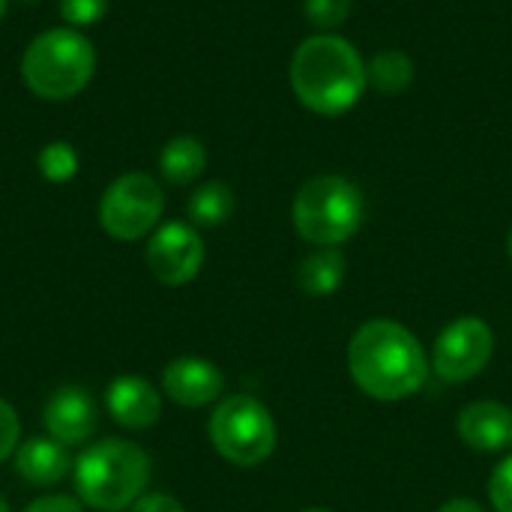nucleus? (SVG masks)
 <instances>
[{"instance_id":"6e6552de","label":"nucleus","mask_w":512,"mask_h":512,"mask_svg":"<svg viewBox=\"0 0 512 512\" xmlns=\"http://www.w3.org/2000/svg\"><path fill=\"white\" fill-rule=\"evenodd\" d=\"M495 357V330L480 315L453 318L432 345L429 369L447 384L474 381Z\"/></svg>"},{"instance_id":"f03ea898","label":"nucleus","mask_w":512,"mask_h":512,"mask_svg":"<svg viewBox=\"0 0 512 512\" xmlns=\"http://www.w3.org/2000/svg\"><path fill=\"white\" fill-rule=\"evenodd\" d=\"M288 78L300 105L321 117L351 111L369 87L363 54L351 39L336 33H315L303 39L291 57Z\"/></svg>"},{"instance_id":"4be33fe9","label":"nucleus","mask_w":512,"mask_h":512,"mask_svg":"<svg viewBox=\"0 0 512 512\" xmlns=\"http://www.w3.org/2000/svg\"><path fill=\"white\" fill-rule=\"evenodd\" d=\"M108 12V0H60V18L66 27H90L102 21Z\"/></svg>"},{"instance_id":"f3484780","label":"nucleus","mask_w":512,"mask_h":512,"mask_svg":"<svg viewBox=\"0 0 512 512\" xmlns=\"http://www.w3.org/2000/svg\"><path fill=\"white\" fill-rule=\"evenodd\" d=\"M234 207H237V198H234V189L222 180H207L201 183L192 195H189V219L201 228H216L222 222H228L234 216Z\"/></svg>"},{"instance_id":"20e7f679","label":"nucleus","mask_w":512,"mask_h":512,"mask_svg":"<svg viewBox=\"0 0 512 512\" xmlns=\"http://www.w3.org/2000/svg\"><path fill=\"white\" fill-rule=\"evenodd\" d=\"M366 219L363 189L342 174H321L306 180L291 204L294 231L315 249L348 243Z\"/></svg>"},{"instance_id":"39448f33","label":"nucleus","mask_w":512,"mask_h":512,"mask_svg":"<svg viewBox=\"0 0 512 512\" xmlns=\"http://www.w3.org/2000/svg\"><path fill=\"white\" fill-rule=\"evenodd\" d=\"M96 72V51L75 27H51L30 39L21 57V78L39 99H72Z\"/></svg>"},{"instance_id":"a211bd4d","label":"nucleus","mask_w":512,"mask_h":512,"mask_svg":"<svg viewBox=\"0 0 512 512\" xmlns=\"http://www.w3.org/2000/svg\"><path fill=\"white\" fill-rule=\"evenodd\" d=\"M369 84L384 93V96H396L405 93L414 81V60L402 51V48H381L369 63Z\"/></svg>"},{"instance_id":"2eb2a0df","label":"nucleus","mask_w":512,"mask_h":512,"mask_svg":"<svg viewBox=\"0 0 512 512\" xmlns=\"http://www.w3.org/2000/svg\"><path fill=\"white\" fill-rule=\"evenodd\" d=\"M345 255L336 246L327 249H315L312 255L303 258V264L297 267V285L303 294L309 297H330L342 288L345 282Z\"/></svg>"},{"instance_id":"b1692460","label":"nucleus","mask_w":512,"mask_h":512,"mask_svg":"<svg viewBox=\"0 0 512 512\" xmlns=\"http://www.w3.org/2000/svg\"><path fill=\"white\" fill-rule=\"evenodd\" d=\"M129 512H186V507L177 501V498H171V495H165V492H144Z\"/></svg>"},{"instance_id":"9d476101","label":"nucleus","mask_w":512,"mask_h":512,"mask_svg":"<svg viewBox=\"0 0 512 512\" xmlns=\"http://www.w3.org/2000/svg\"><path fill=\"white\" fill-rule=\"evenodd\" d=\"M162 393L180 408H204L222 399L225 375L204 357H177L162 369Z\"/></svg>"},{"instance_id":"ddd939ff","label":"nucleus","mask_w":512,"mask_h":512,"mask_svg":"<svg viewBox=\"0 0 512 512\" xmlns=\"http://www.w3.org/2000/svg\"><path fill=\"white\" fill-rule=\"evenodd\" d=\"M105 408L111 420L129 432H141L159 423L162 417V393L138 375H120L105 390Z\"/></svg>"},{"instance_id":"7ed1b4c3","label":"nucleus","mask_w":512,"mask_h":512,"mask_svg":"<svg viewBox=\"0 0 512 512\" xmlns=\"http://www.w3.org/2000/svg\"><path fill=\"white\" fill-rule=\"evenodd\" d=\"M72 477L81 504L96 512H123L150 483V456L132 441L105 438L75 459Z\"/></svg>"},{"instance_id":"dca6fc26","label":"nucleus","mask_w":512,"mask_h":512,"mask_svg":"<svg viewBox=\"0 0 512 512\" xmlns=\"http://www.w3.org/2000/svg\"><path fill=\"white\" fill-rule=\"evenodd\" d=\"M207 168V150L195 135H174L159 153V171L174 186L195 183Z\"/></svg>"},{"instance_id":"0eeeda50","label":"nucleus","mask_w":512,"mask_h":512,"mask_svg":"<svg viewBox=\"0 0 512 512\" xmlns=\"http://www.w3.org/2000/svg\"><path fill=\"white\" fill-rule=\"evenodd\" d=\"M162 210H165L162 186L144 171H129L105 189L99 201V225L105 228L108 237L135 243L159 228Z\"/></svg>"},{"instance_id":"f257e3e1","label":"nucleus","mask_w":512,"mask_h":512,"mask_svg":"<svg viewBox=\"0 0 512 512\" xmlns=\"http://www.w3.org/2000/svg\"><path fill=\"white\" fill-rule=\"evenodd\" d=\"M345 363L357 390L375 402L411 399L432 372L423 342L393 318L363 321L348 342Z\"/></svg>"},{"instance_id":"c756f323","label":"nucleus","mask_w":512,"mask_h":512,"mask_svg":"<svg viewBox=\"0 0 512 512\" xmlns=\"http://www.w3.org/2000/svg\"><path fill=\"white\" fill-rule=\"evenodd\" d=\"M6 3H9V0H0V18L6 15Z\"/></svg>"},{"instance_id":"a878e982","label":"nucleus","mask_w":512,"mask_h":512,"mask_svg":"<svg viewBox=\"0 0 512 512\" xmlns=\"http://www.w3.org/2000/svg\"><path fill=\"white\" fill-rule=\"evenodd\" d=\"M438 512H489L480 501H474V498H450V501H444Z\"/></svg>"},{"instance_id":"7c9ffc66","label":"nucleus","mask_w":512,"mask_h":512,"mask_svg":"<svg viewBox=\"0 0 512 512\" xmlns=\"http://www.w3.org/2000/svg\"><path fill=\"white\" fill-rule=\"evenodd\" d=\"M21 3H39V0H21Z\"/></svg>"},{"instance_id":"aec40b11","label":"nucleus","mask_w":512,"mask_h":512,"mask_svg":"<svg viewBox=\"0 0 512 512\" xmlns=\"http://www.w3.org/2000/svg\"><path fill=\"white\" fill-rule=\"evenodd\" d=\"M303 12L318 30H333L351 15V0H303Z\"/></svg>"},{"instance_id":"4468645a","label":"nucleus","mask_w":512,"mask_h":512,"mask_svg":"<svg viewBox=\"0 0 512 512\" xmlns=\"http://www.w3.org/2000/svg\"><path fill=\"white\" fill-rule=\"evenodd\" d=\"M75 462L66 450V444L48 438H27L15 450V471L30 486H57L72 474Z\"/></svg>"},{"instance_id":"1a4fd4ad","label":"nucleus","mask_w":512,"mask_h":512,"mask_svg":"<svg viewBox=\"0 0 512 512\" xmlns=\"http://www.w3.org/2000/svg\"><path fill=\"white\" fill-rule=\"evenodd\" d=\"M144 258L156 282L180 288V285H189L201 273L204 240L195 225L171 219L150 234Z\"/></svg>"},{"instance_id":"412c9836","label":"nucleus","mask_w":512,"mask_h":512,"mask_svg":"<svg viewBox=\"0 0 512 512\" xmlns=\"http://www.w3.org/2000/svg\"><path fill=\"white\" fill-rule=\"evenodd\" d=\"M489 504L495 512H512V453H507L489 474Z\"/></svg>"},{"instance_id":"f8f14e48","label":"nucleus","mask_w":512,"mask_h":512,"mask_svg":"<svg viewBox=\"0 0 512 512\" xmlns=\"http://www.w3.org/2000/svg\"><path fill=\"white\" fill-rule=\"evenodd\" d=\"M456 435L477 453H504L512 447V408L495 399H477L459 411Z\"/></svg>"},{"instance_id":"9b49d317","label":"nucleus","mask_w":512,"mask_h":512,"mask_svg":"<svg viewBox=\"0 0 512 512\" xmlns=\"http://www.w3.org/2000/svg\"><path fill=\"white\" fill-rule=\"evenodd\" d=\"M42 426L54 441H60L66 447L87 444L90 435L96 432V402H93V396L78 384L57 387L51 393V399L45 402V408H42Z\"/></svg>"},{"instance_id":"5701e85b","label":"nucleus","mask_w":512,"mask_h":512,"mask_svg":"<svg viewBox=\"0 0 512 512\" xmlns=\"http://www.w3.org/2000/svg\"><path fill=\"white\" fill-rule=\"evenodd\" d=\"M18 438H21L18 414H15V408L6 399H0V462H6L9 456H15Z\"/></svg>"},{"instance_id":"c85d7f7f","label":"nucleus","mask_w":512,"mask_h":512,"mask_svg":"<svg viewBox=\"0 0 512 512\" xmlns=\"http://www.w3.org/2000/svg\"><path fill=\"white\" fill-rule=\"evenodd\" d=\"M303 512H333V510H327V507H309V510H303Z\"/></svg>"},{"instance_id":"423d86ee","label":"nucleus","mask_w":512,"mask_h":512,"mask_svg":"<svg viewBox=\"0 0 512 512\" xmlns=\"http://www.w3.org/2000/svg\"><path fill=\"white\" fill-rule=\"evenodd\" d=\"M207 435L213 450L237 468L264 465L276 453L279 441V429L270 408L249 393L219 399L207 420Z\"/></svg>"},{"instance_id":"bb28decb","label":"nucleus","mask_w":512,"mask_h":512,"mask_svg":"<svg viewBox=\"0 0 512 512\" xmlns=\"http://www.w3.org/2000/svg\"><path fill=\"white\" fill-rule=\"evenodd\" d=\"M507 255H510V261H512V228H510V234H507Z\"/></svg>"},{"instance_id":"393cba45","label":"nucleus","mask_w":512,"mask_h":512,"mask_svg":"<svg viewBox=\"0 0 512 512\" xmlns=\"http://www.w3.org/2000/svg\"><path fill=\"white\" fill-rule=\"evenodd\" d=\"M24 512H84V507L78 498L69 495H42L33 504H27Z\"/></svg>"},{"instance_id":"6ab92c4d","label":"nucleus","mask_w":512,"mask_h":512,"mask_svg":"<svg viewBox=\"0 0 512 512\" xmlns=\"http://www.w3.org/2000/svg\"><path fill=\"white\" fill-rule=\"evenodd\" d=\"M39 174L51 183H66L78 174V153L69 141H51L36 156Z\"/></svg>"},{"instance_id":"cd10ccee","label":"nucleus","mask_w":512,"mask_h":512,"mask_svg":"<svg viewBox=\"0 0 512 512\" xmlns=\"http://www.w3.org/2000/svg\"><path fill=\"white\" fill-rule=\"evenodd\" d=\"M0 512H9V504H6V498L0 495Z\"/></svg>"}]
</instances>
